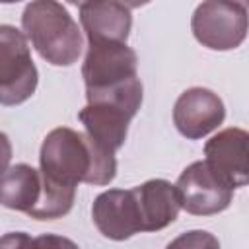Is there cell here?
Instances as JSON below:
<instances>
[{"label":"cell","mask_w":249,"mask_h":249,"mask_svg":"<svg viewBox=\"0 0 249 249\" xmlns=\"http://www.w3.org/2000/svg\"><path fill=\"white\" fill-rule=\"evenodd\" d=\"M39 167L45 177L64 185L88 183L103 187L117 175V158L89 140L86 132L58 126L43 138Z\"/></svg>","instance_id":"cell-1"},{"label":"cell","mask_w":249,"mask_h":249,"mask_svg":"<svg viewBox=\"0 0 249 249\" xmlns=\"http://www.w3.org/2000/svg\"><path fill=\"white\" fill-rule=\"evenodd\" d=\"M175 191L179 204L185 212L193 216H212L224 212L233 198V189H230L222 179H218L204 160L187 165L177 183Z\"/></svg>","instance_id":"cell-5"},{"label":"cell","mask_w":249,"mask_h":249,"mask_svg":"<svg viewBox=\"0 0 249 249\" xmlns=\"http://www.w3.org/2000/svg\"><path fill=\"white\" fill-rule=\"evenodd\" d=\"M226 119V107L218 93L208 88L185 89L173 105V124L189 140H200L216 130Z\"/></svg>","instance_id":"cell-8"},{"label":"cell","mask_w":249,"mask_h":249,"mask_svg":"<svg viewBox=\"0 0 249 249\" xmlns=\"http://www.w3.org/2000/svg\"><path fill=\"white\" fill-rule=\"evenodd\" d=\"M31 235L25 231H8L0 235V249H29Z\"/></svg>","instance_id":"cell-17"},{"label":"cell","mask_w":249,"mask_h":249,"mask_svg":"<svg viewBox=\"0 0 249 249\" xmlns=\"http://www.w3.org/2000/svg\"><path fill=\"white\" fill-rule=\"evenodd\" d=\"M195 39L210 51L237 49L247 37V6L243 2L208 0L191 18Z\"/></svg>","instance_id":"cell-4"},{"label":"cell","mask_w":249,"mask_h":249,"mask_svg":"<svg viewBox=\"0 0 249 249\" xmlns=\"http://www.w3.org/2000/svg\"><path fill=\"white\" fill-rule=\"evenodd\" d=\"M74 198L76 187L58 183L41 173V196L27 216L35 220H58L72 210Z\"/></svg>","instance_id":"cell-14"},{"label":"cell","mask_w":249,"mask_h":249,"mask_svg":"<svg viewBox=\"0 0 249 249\" xmlns=\"http://www.w3.org/2000/svg\"><path fill=\"white\" fill-rule=\"evenodd\" d=\"M39 84L29 43L14 25H0V105L14 107L27 101Z\"/></svg>","instance_id":"cell-3"},{"label":"cell","mask_w":249,"mask_h":249,"mask_svg":"<svg viewBox=\"0 0 249 249\" xmlns=\"http://www.w3.org/2000/svg\"><path fill=\"white\" fill-rule=\"evenodd\" d=\"M132 193L138 204L142 231H160L177 220L181 204L175 185H171L169 181L148 179L142 185L134 187Z\"/></svg>","instance_id":"cell-11"},{"label":"cell","mask_w":249,"mask_h":249,"mask_svg":"<svg viewBox=\"0 0 249 249\" xmlns=\"http://www.w3.org/2000/svg\"><path fill=\"white\" fill-rule=\"evenodd\" d=\"M91 218L99 233L113 241H124L142 231V220L132 189H109L95 196Z\"/></svg>","instance_id":"cell-9"},{"label":"cell","mask_w":249,"mask_h":249,"mask_svg":"<svg viewBox=\"0 0 249 249\" xmlns=\"http://www.w3.org/2000/svg\"><path fill=\"white\" fill-rule=\"evenodd\" d=\"M249 134L230 126L214 134L204 144V163L230 189L245 187L249 181Z\"/></svg>","instance_id":"cell-7"},{"label":"cell","mask_w":249,"mask_h":249,"mask_svg":"<svg viewBox=\"0 0 249 249\" xmlns=\"http://www.w3.org/2000/svg\"><path fill=\"white\" fill-rule=\"evenodd\" d=\"M165 249H220V241L206 230H189L171 239Z\"/></svg>","instance_id":"cell-15"},{"label":"cell","mask_w":249,"mask_h":249,"mask_svg":"<svg viewBox=\"0 0 249 249\" xmlns=\"http://www.w3.org/2000/svg\"><path fill=\"white\" fill-rule=\"evenodd\" d=\"M21 27L39 56L53 66H72L82 54V31L60 2H29L21 14Z\"/></svg>","instance_id":"cell-2"},{"label":"cell","mask_w":249,"mask_h":249,"mask_svg":"<svg viewBox=\"0 0 249 249\" xmlns=\"http://www.w3.org/2000/svg\"><path fill=\"white\" fill-rule=\"evenodd\" d=\"M78 119L84 124L89 140H93L99 148L115 154L126 140L132 115L113 105L88 103L78 113Z\"/></svg>","instance_id":"cell-12"},{"label":"cell","mask_w":249,"mask_h":249,"mask_svg":"<svg viewBox=\"0 0 249 249\" xmlns=\"http://www.w3.org/2000/svg\"><path fill=\"white\" fill-rule=\"evenodd\" d=\"M12 154H14V148H12V142H10L8 134L0 132V175L10 167Z\"/></svg>","instance_id":"cell-18"},{"label":"cell","mask_w":249,"mask_h":249,"mask_svg":"<svg viewBox=\"0 0 249 249\" xmlns=\"http://www.w3.org/2000/svg\"><path fill=\"white\" fill-rule=\"evenodd\" d=\"M78 10L88 43H126L132 27V14L126 4L117 0H89L82 2Z\"/></svg>","instance_id":"cell-10"},{"label":"cell","mask_w":249,"mask_h":249,"mask_svg":"<svg viewBox=\"0 0 249 249\" xmlns=\"http://www.w3.org/2000/svg\"><path fill=\"white\" fill-rule=\"evenodd\" d=\"M41 196V171L29 163H16L0 175V204L29 214Z\"/></svg>","instance_id":"cell-13"},{"label":"cell","mask_w":249,"mask_h":249,"mask_svg":"<svg viewBox=\"0 0 249 249\" xmlns=\"http://www.w3.org/2000/svg\"><path fill=\"white\" fill-rule=\"evenodd\" d=\"M29 249H80V247H78V243H74L72 239H68L64 235L41 233V235L31 239Z\"/></svg>","instance_id":"cell-16"},{"label":"cell","mask_w":249,"mask_h":249,"mask_svg":"<svg viewBox=\"0 0 249 249\" xmlns=\"http://www.w3.org/2000/svg\"><path fill=\"white\" fill-rule=\"evenodd\" d=\"M138 56L126 43L97 41L88 43V53L82 64L86 91L111 88L132 78H138Z\"/></svg>","instance_id":"cell-6"}]
</instances>
